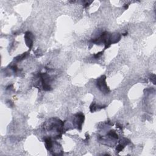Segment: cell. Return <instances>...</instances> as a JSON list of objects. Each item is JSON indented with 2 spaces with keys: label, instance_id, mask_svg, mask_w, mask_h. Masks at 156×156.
Wrapping results in <instances>:
<instances>
[{
  "label": "cell",
  "instance_id": "cell-1",
  "mask_svg": "<svg viewBox=\"0 0 156 156\" xmlns=\"http://www.w3.org/2000/svg\"><path fill=\"white\" fill-rule=\"evenodd\" d=\"M106 76H102L101 77L98 78L97 80V87L98 89L104 93H109L110 92L109 87L106 84Z\"/></svg>",
  "mask_w": 156,
  "mask_h": 156
},
{
  "label": "cell",
  "instance_id": "cell-2",
  "mask_svg": "<svg viewBox=\"0 0 156 156\" xmlns=\"http://www.w3.org/2000/svg\"><path fill=\"white\" fill-rule=\"evenodd\" d=\"M33 35L31 32H26L24 36V40L25 42L29 49H31L33 45Z\"/></svg>",
  "mask_w": 156,
  "mask_h": 156
},
{
  "label": "cell",
  "instance_id": "cell-3",
  "mask_svg": "<svg viewBox=\"0 0 156 156\" xmlns=\"http://www.w3.org/2000/svg\"><path fill=\"white\" fill-rule=\"evenodd\" d=\"M76 121L77 123V129H79V130L82 129V126L84 121V115L82 113H77L76 115Z\"/></svg>",
  "mask_w": 156,
  "mask_h": 156
},
{
  "label": "cell",
  "instance_id": "cell-4",
  "mask_svg": "<svg viewBox=\"0 0 156 156\" xmlns=\"http://www.w3.org/2000/svg\"><path fill=\"white\" fill-rule=\"evenodd\" d=\"M45 142L46 148L48 151H50L52 147H53V141H52L51 137L46 138L45 139Z\"/></svg>",
  "mask_w": 156,
  "mask_h": 156
},
{
  "label": "cell",
  "instance_id": "cell-5",
  "mask_svg": "<svg viewBox=\"0 0 156 156\" xmlns=\"http://www.w3.org/2000/svg\"><path fill=\"white\" fill-rule=\"evenodd\" d=\"M108 135L109 137H111L112 138L115 139H118V135L116 134V133L115 132L114 130H110V132H109L108 134Z\"/></svg>",
  "mask_w": 156,
  "mask_h": 156
},
{
  "label": "cell",
  "instance_id": "cell-6",
  "mask_svg": "<svg viewBox=\"0 0 156 156\" xmlns=\"http://www.w3.org/2000/svg\"><path fill=\"white\" fill-rule=\"evenodd\" d=\"M27 53H23V54L21 55V56H19L18 57H17V58H18V59H16L17 60H23V59H24L25 57H26V56H27Z\"/></svg>",
  "mask_w": 156,
  "mask_h": 156
},
{
  "label": "cell",
  "instance_id": "cell-7",
  "mask_svg": "<svg viewBox=\"0 0 156 156\" xmlns=\"http://www.w3.org/2000/svg\"><path fill=\"white\" fill-rule=\"evenodd\" d=\"M125 147V146H124V145H123L122 144L120 143V144L117 146V147H116V151H117L118 152L121 151L124 149V147Z\"/></svg>",
  "mask_w": 156,
  "mask_h": 156
},
{
  "label": "cell",
  "instance_id": "cell-8",
  "mask_svg": "<svg viewBox=\"0 0 156 156\" xmlns=\"http://www.w3.org/2000/svg\"><path fill=\"white\" fill-rule=\"evenodd\" d=\"M102 54H103V52L98 53H97V54H96L94 55V57H95L96 59H97V58H98V57H99L101 56Z\"/></svg>",
  "mask_w": 156,
  "mask_h": 156
}]
</instances>
